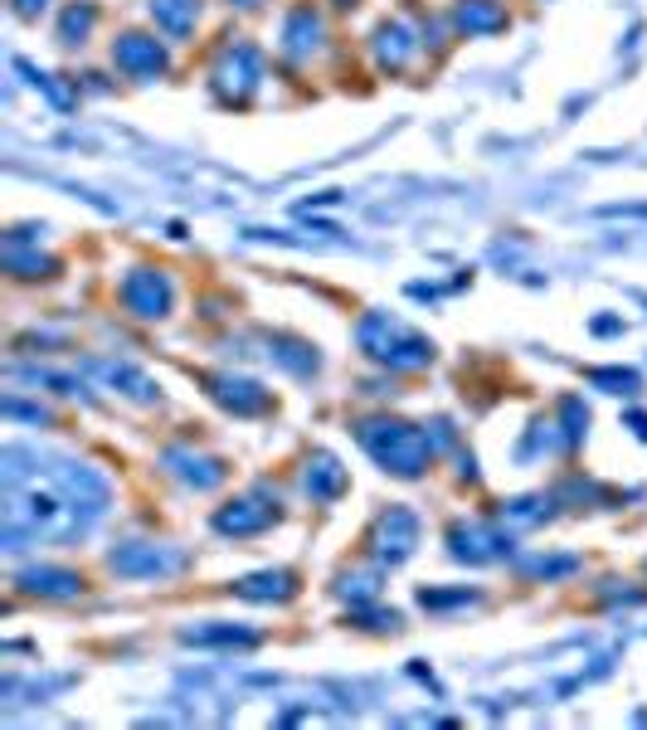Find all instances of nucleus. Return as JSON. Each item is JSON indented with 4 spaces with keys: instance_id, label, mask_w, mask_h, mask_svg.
<instances>
[{
    "instance_id": "nucleus-2",
    "label": "nucleus",
    "mask_w": 647,
    "mask_h": 730,
    "mask_svg": "<svg viewBox=\"0 0 647 730\" xmlns=\"http://www.w3.org/2000/svg\"><path fill=\"white\" fill-rule=\"evenodd\" d=\"M127 302H137L142 316H161V307H166V283H152V278H132V283H127Z\"/></svg>"
},
{
    "instance_id": "nucleus-3",
    "label": "nucleus",
    "mask_w": 647,
    "mask_h": 730,
    "mask_svg": "<svg viewBox=\"0 0 647 730\" xmlns=\"http://www.w3.org/2000/svg\"><path fill=\"white\" fill-rule=\"evenodd\" d=\"M152 10L170 34H186L190 20H195V0H152Z\"/></svg>"
},
{
    "instance_id": "nucleus-4",
    "label": "nucleus",
    "mask_w": 647,
    "mask_h": 730,
    "mask_svg": "<svg viewBox=\"0 0 647 730\" xmlns=\"http://www.w3.org/2000/svg\"><path fill=\"white\" fill-rule=\"evenodd\" d=\"M34 6H44V0H20V10H34Z\"/></svg>"
},
{
    "instance_id": "nucleus-1",
    "label": "nucleus",
    "mask_w": 647,
    "mask_h": 730,
    "mask_svg": "<svg viewBox=\"0 0 647 730\" xmlns=\"http://www.w3.org/2000/svg\"><path fill=\"white\" fill-rule=\"evenodd\" d=\"M117 59L127 64L132 73H161V49H156V40H142V34H127V40L117 44Z\"/></svg>"
}]
</instances>
